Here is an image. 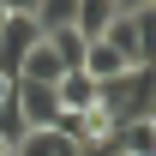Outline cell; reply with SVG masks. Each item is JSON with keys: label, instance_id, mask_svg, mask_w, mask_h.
Masks as SVG:
<instances>
[{"label": "cell", "instance_id": "cell-1", "mask_svg": "<svg viewBox=\"0 0 156 156\" xmlns=\"http://www.w3.org/2000/svg\"><path fill=\"white\" fill-rule=\"evenodd\" d=\"M96 102H102V114L114 120H144L150 114V102H156V66H126L120 78H108V84H96Z\"/></svg>", "mask_w": 156, "mask_h": 156}, {"label": "cell", "instance_id": "cell-2", "mask_svg": "<svg viewBox=\"0 0 156 156\" xmlns=\"http://www.w3.org/2000/svg\"><path fill=\"white\" fill-rule=\"evenodd\" d=\"M42 42V24L30 18V12H6V24H0V78H18L24 54Z\"/></svg>", "mask_w": 156, "mask_h": 156}, {"label": "cell", "instance_id": "cell-3", "mask_svg": "<svg viewBox=\"0 0 156 156\" xmlns=\"http://www.w3.org/2000/svg\"><path fill=\"white\" fill-rule=\"evenodd\" d=\"M12 102L24 108V120H30V126H54V114H60L54 84H30V78H12Z\"/></svg>", "mask_w": 156, "mask_h": 156}, {"label": "cell", "instance_id": "cell-4", "mask_svg": "<svg viewBox=\"0 0 156 156\" xmlns=\"http://www.w3.org/2000/svg\"><path fill=\"white\" fill-rule=\"evenodd\" d=\"M126 66H132V60L120 54L114 42H102V36H90V42H84V60H78V72H84V78H96V84H108V78H120Z\"/></svg>", "mask_w": 156, "mask_h": 156}, {"label": "cell", "instance_id": "cell-5", "mask_svg": "<svg viewBox=\"0 0 156 156\" xmlns=\"http://www.w3.org/2000/svg\"><path fill=\"white\" fill-rule=\"evenodd\" d=\"M66 72H72V66H66V60L54 54V42H48V36H42L36 48L24 54V66H18V78H30V84H60Z\"/></svg>", "mask_w": 156, "mask_h": 156}, {"label": "cell", "instance_id": "cell-6", "mask_svg": "<svg viewBox=\"0 0 156 156\" xmlns=\"http://www.w3.org/2000/svg\"><path fill=\"white\" fill-rule=\"evenodd\" d=\"M114 156H156V126L150 120H120L114 132H108Z\"/></svg>", "mask_w": 156, "mask_h": 156}, {"label": "cell", "instance_id": "cell-7", "mask_svg": "<svg viewBox=\"0 0 156 156\" xmlns=\"http://www.w3.org/2000/svg\"><path fill=\"white\" fill-rule=\"evenodd\" d=\"M54 96H60V114H84V108H96V78L66 72V78L54 84Z\"/></svg>", "mask_w": 156, "mask_h": 156}, {"label": "cell", "instance_id": "cell-8", "mask_svg": "<svg viewBox=\"0 0 156 156\" xmlns=\"http://www.w3.org/2000/svg\"><path fill=\"white\" fill-rule=\"evenodd\" d=\"M66 150V138H60V126H30V132L12 144V156H60Z\"/></svg>", "mask_w": 156, "mask_h": 156}, {"label": "cell", "instance_id": "cell-9", "mask_svg": "<svg viewBox=\"0 0 156 156\" xmlns=\"http://www.w3.org/2000/svg\"><path fill=\"white\" fill-rule=\"evenodd\" d=\"M24 132H30V120H24V108L12 102V90H6V96H0V144L12 150V144H18Z\"/></svg>", "mask_w": 156, "mask_h": 156}, {"label": "cell", "instance_id": "cell-10", "mask_svg": "<svg viewBox=\"0 0 156 156\" xmlns=\"http://www.w3.org/2000/svg\"><path fill=\"white\" fill-rule=\"evenodd\" d=\"M72 18H78V0H42V6H36V24H42V30H66Z\"/></svg>", "mask_w": 156, "mask_h": 156}, {"label": "cell", "instance_id": "cell-11", "mask_svg": "<svg viewBox=\"0 0 156 156\" xmlns=\"http://www.w3.org/2000/svg\"><path fill=\"white\" fill-rule=\"evenodd\" d=\"M42 36L54 42V54L66 60V66H72V72H78V60H84V36H78L72 24H66V30H42Z\"/></svg>", "mask_w": 156, "mask_h": 156}, {"label": "cell", "instance_id": "cell-12", "mask_svg": "<svg viewBox=\"0 0 156 156\" xmlns=\"http://www.w3.org/2000/svg\"><path fill=\"white\" fill-rule=\"evenodd\" d=\"M36 6L42 0H0V12H30V18H36Z\"/></svg>", "mask_w": 156, "mask_h": 156}, {"label": "cell", "instance_id": "cell-13", "mask_svg": "<svg viewBox=\"0 0 156 156\" xmlns=\"http://www.w3.org/2000/svg\"><path fill=\"white\" fill-rule=\"evenodd\" d=\"M132 6H156V0H114V12H132Z\"/></svg>", "mask_w": 156, "mask_h": 156}, {"label": "cell", "instance_id": "cell-14", "mask_svg": "<svg viewBox=\"0 0 156 156\" xmlns=\"http://www.w3.org/2000/svg\"><path fill=\"white\" fill-rule=\"evenodd\" d=\"M0 156H12V150H6V144H0Z\"/></svg>", "mask_w": 156, "mask_h": 156}, {"label": "cell", "instance_id": "cell-15", "mask_svg": "<svg viewBox=\"0 0 156 156\" xmlns=\"http://www.w3.org/2000/svg\"><path fill=\"white\" fill-rule=\"evenodd\" d=\"M0 24H6V12H0Z\"/></svg>", "mask_w": 156, "mask_h": 156}]
</instances>
